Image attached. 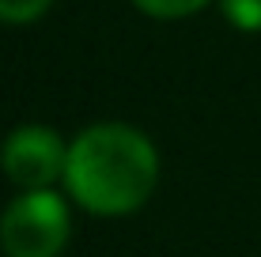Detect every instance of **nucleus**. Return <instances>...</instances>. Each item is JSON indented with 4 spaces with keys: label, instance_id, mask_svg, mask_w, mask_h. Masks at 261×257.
Listing matches in <instances>:
<instances>
[{
    "label": "nucleus",
    "instance_id": "obj_1",
    "mask_svg": "<svg viewBox=\"0 0 261 257\" xmlns=\"http://www.w3.org/2000/svg\"><path fill=\"white\" fill-rule=\"evenodd\" d=\"M159 159L148 136L129 125H95L68 148L65 185L95 216H125L151 197Z\"/></svg>",
    "mask_w": 261,
    "mask_h": 257
},
{
    "label": "nucleus",
    "instance_id": "obj_6",
    "mask_svg": "<svg viewBox=\"0 0 261 257\" xmlns=\"http://www.w3.org/2000/svg\"><path fill=\"white\" fill-rule=\"evenodd\" d=\"M49 8V0H0V19L4 23H31Z\"/></svg>",
    "mask_w": 261,
    "mask_h": 257
},
{
    "label": "nucleus",
    "instance_id": "obj_4",
    "mask_svg": "<svg viewBox=\"0 0 261 257\" xmlns=\"http://www.w3.org/2000/svg\"><path fill=\"white\" fill-rule=\"evenodd\" d=\"M137 8H144L148 15H159V19H178V15H193L201 12L208 0H133Z\"/></svg>",
    "mask_w": 261,
    "mask_h": 257
},
{
    "label": "nucleus",
    "instance_id": "obj_3",
    "mask_svg": "<svg viewBox=\"0 0 261 257\" xmlns=\"http://www.w3.org/2000/svg\"><path fill=\"white\" fill-rule=\"evenodd\" d=\"M0 163H4V174L15 185H23L27 193H38V189H49V182L65 178L68 152L53 129L27 125L8 136Z\"/></svg>",
    "mask_w": 261,
    "mask_h": 257
},
{
    "label": "nucleus",
    "instance_id": "obj_5",
    "mask_svg": "<svg viewBox=\"0 0 261 257\" xmlns=\"http://www.w3.org/2000/svg\"><path fill=\"white\" fill-rule=\"evenodd\" d=\"M223 12L239 31H261V0H223Z\"/></svg>",
    "mask_w": 261,
    "mask_h": 257
},
{
    "label": "nucleus",
    "instance_id": "obj_2",
    "mask_svg": "<svg viewBox=\"0 0 261 257\" xmlns=\"http://www.w3.org/2000/svg\"><path fill=\"white\" fill-rule=\"evenodd\" d=\"M8 257H57L68 242V208L57 193L38 189L12 201L0 219Z\"/></svg>",
    "mask_w": 261,
    "mask_h": 257
}]
</instances>
